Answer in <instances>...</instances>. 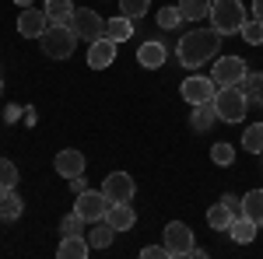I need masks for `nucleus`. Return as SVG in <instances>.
Instances as JSON below:
<instances>
[{
    "instance_id": "nucleus-1",
    "label": "nucleus",
    "mask_w": 263,
    "mask_h": 259,
    "mask_svg": "<svg viewBox=\"0 0 263 259\" xmlns=\"http://www.w3.org/2000/svg\"><path fill=\"white\" fill-rule=\"evenodd\" d=\"M221 49V32L214 28H197V32H186L176 46V56L182 67H203L211 56H218Z\"/></svg>"
},
{
    "instance_id": "nucleus-2",
    "label": "nucleus",
    "mask_w": 263,
    "mask_h": 259,
    "mask_svg": "<svg viewBox=\"0 0 263 259\" xmlns=\"http://www.w3.org/2000/svg\"><path fill=\"white\" fill-rule=\"evenodd\" d=\"M39 46L49 60H70L74 49H78V35H74L70 25H49L39 35Z\"/></svg>"
},
{
    "instance_id": "nucleus-3",
    "label": "nucleus",
    "mask_w": 263,
    "mask_h": 259,
    "mask_svg": "<svg viewBox=\"0 0 263 259\" xmlns=\"http://www.w3.org/2000/svg\"><path fill=\"white\" fill-rule=\"evenodd\" d=\"M211 28L214 32H221V35H232V32H239L246 21V7H242V0H214L211 4Z\"/></svg>"
},
{
    "instance_id": "nucleus-4",
    "label": "nucleus",
    "mask_w": 263,
    "mask_h": 259,
    "mask_svg": "<svg viewBox=\"0 0 263 259\" xmlns=\"http://www.w3.org/2000/svg\"><path fill=\"white\" fill-rule=\"evenodd\" d=\"M214 109H218V119L242 123L246 112H249V98H246V91L239 84H224V88H218V95H214Z\"/></svg>"
},
{
    "instance_id": "nucleus-5",
    "label": "nucleus",
    "mask_w": 263,
    "mask_h": 259,
    "mask_svg": "<svg viewBox=\"0 0 263 259\" xmlns=\"http://www.w3.org/2000/svg\"><path fill=\"white\" fill-rule=\"evenodd\" d=\"M109 207H112V200L105 196V193H95V189H84V193H78V200H74V210L84 217V224H95V221H105V214H109Z\"/></svg>"
},
{
    "instance_id": "nucleus-6",
    "label": "nucleus",
    "mask_w": 263,
    "mask_h": 259,
    "mask_svg": "<svg viewBox=\"0 0 263 259\" xmlns=\"http://www.w3.org/2000/svg\"><path fill=\"white\" fill-rule=\"evenodd\" d=\"M162 242H165V249H168V259H179V256H190L193 252V231L182 221H168L165 224Z\"/></svg>"
},
{
    "instance_id": "nucleus-7",
    "label": "nucleus",
    "mask_w": 263,
    "mask_h": 259,
    "mask_svg": "<svg viewBox=\"0 0 263 259\" xmlns=\"http://www.w3.org/2000/svg\"><path fill=\"white\" fill-rule=\"evenodd\" d=\"M70 28H74V35L84 39V42H95L99 35H105V21H102V14L91 11V7H74Z\"/></svg>"
},
{
    "instance_id": "nucleus-8",
    "label": "nucleus",
    "mask_w": 263,
    "mask_h": 259,
    "mask_svg": "<svg viewBox=\"0 0 263 259\" xmlns=\"http://www.w3.org/2000/svg\"><path fill=\"white\" fill-rule=\"evenodd\" d=\"M249 74L242 56H218V63L211 67V81L224 88V84H242V77Z\"/></svg>"
},
{
    "instance_id": "nucleus-9",
    "label": "nucleus",
    "mask_w": 263,
    "mask_h": 259,
    "mask_svg": "<svg viewBox=\"0 0 263 259\" xmlns=\"http://www.w3.org/2000/svg\"><path fill=\"white\" fill-rule=\"evenodd\" d=\"M179 95L190 105H200V102H214V95H218V84L211 77H200V74H190V77L182 81V88H179Z\"/></svg>"
},
{
    "instance_id": "nucleus-10",
    "label": "nucleus",
    "mask_w": 263,
    "mask_h": 259,
    "mask_svg": "<svg viewBox=\"0 0 263 259\" xmlns=\"http://www.w3.org/2000/svg\"><path fill=\"white\" fill-rule=\"evenodd\" d=\"M116 46H120V42L109 39V35H99L95 42H88V67H91V70L112 67V60H116Z\"/></svg>"
},
{
    "instance_id": "nucleus-11",
    "label": "nucleus",
    "mask_w": 263,
    "mask_h": 259,
    "mask_svg": "<svg viewBox=\"0 0 263 259\" xmlns=\"http://www.w3.org/2000/svg\"><path fill=\"white\" fill-rule=\"evenodd\" d=\"M102 193L112 200V203H130L134 193H137V186H134V179L126 172H112V175H105V182H102Z\"/></svg>"
},
{
    "instance_id": "nucleus-12",
    "label": "nucleus",
    "mask_w": 263,
    "mask_h": 259,
    "mask_svg": "<svg viewBox=\"0 0 263 259\" xmlns=\"http://www.w3.org/2000/svg\"><path fill=\"white\" fill-rule=\"evenodd\" d=\"M49 28V14H46V7H25L18 14V32L25 35V39H39L42 32Z\"/></svg>"
},
{
    "instance_id": "nucleus-13",
    "label": "nucleus",
    "mask_w": 263,
    "mask_h": 259,
    "mask_svg": "<svg viewBox=\"0 0 263 259\" xmlns=\"http://www.w3.org/2000/svg\"><path fill=\"white\" fill-rule=\"evenodd\" d=\"M53 168H57V175H63V179L84 175V154L74 151V147H67V151H60V154L53 158Z\"/></svg>"
},
{
    "instance_id": "nucleus-14",
    "label": "nucleus",
    "mask_w": 263,
    "mask_h": 259,
    "mask_svg": "<svg viewBox=\"0 0 263 259\" xmlns=\"http://www.w3.org/2000/svg\"><path fill=\"white\" fill-rule=\"evenodd\" d=\"M88 252H91V245H88L84 235H63L60 249H57L60 259H88Z\"/></svg>"
},
{
    "instance_id": "nucleus-15",
    "label": "nucleus",
    "mask_w": 263,
    "mask_h": 259,
    "mask_svg": "<svg viewBox=\"0 0 263 259\" xmlns=\"http://www.w3.org/2000/svg\"><path fill=\"white\" fill-rule=\"evenodd\" d=\"M165 56H168V49H165L162 42H144L141 49H137V63H141V67H147V70L165 67Z\"/></svg>"
},
{
    "instance_id": "nucleus-16",
    "label": "nucleus",
    "mask_w": 263,
    "mask_h": 259,
    "mask_svg": "<svg viewBox=\"0 0 263 259\" xmlns=\"http://www.w3.org/2000/svg\"><path fill=\"white\" fill-rule=\"evenodd\" d=\"M105 221H109L116 231H130V228H134V221H137V214H134V207H130V203H112V207H109V214H105Z\"/></svg>"
},
{
    "instance_id": "nucleus-17",
    "label": "nucleus",
    "mask_w": 263,
    "mask_h": 259,
    "mask_svg": "<svg viewBox=\"0 0 263 259\" xmlns=\"http://www.w3.org/2000/svg\"><path fill=\"white\" fill-rule=\"evenodd\" d=\"M256 228L260 224H253L246 214H239V217H232V224H228V235H232V242H239V245H249V242L256 238Z\"/></svg>"
},
{
    "instance_id": "nucleus-18",
    "label": "nucleus",
    "mask_w": 263,
    "mask_h": 259,
    "mask_svg": "<svg viewBox=\"0 0 263 259\" xmlns=\"http://www.w3.org/2000/svg\"><path fill=\"white\" fill-rule=\"evenodd\" d=\"M84 238H88L91 249H109L112 238H116V228H112L109 221H95V224H91V231H88Z\"/></svg>"
},
{
    "instance_id": "nucleus-19",
    "label": "nucleus",
    "mask_w": 263,
    "mask_h": 259,
    "mask_svg": "<svg viewBox=\"0 0 263 259\" xmlns=\"http://www.w3.org/2000/svg\"><path fill=\"white\" fill-rule=\"evenodd\" d=\"M42 7L49 14V25H70L74 18V0H46Z\"/></svg>"
},
{
    "instance_id": "nucleus-20",
    "label": "nucleus",
    "mask_w": 263,
    "mask_h": 259,
    "mask_svg": "<svg viewBox=\"0 0 263 259\" xmlns=\"http://www.w3.org/2000/svg\"><path fill=\"white\" fill-rule=\"evenodd\" d=\"M105 35L116 42H126L134 39V18H126V14H116V18L105 21Z\"/></svg>"
},
{
    "instance_id": "nucleus-21",
    "label": "nucleus",
    "mask_w": 263,
    "mask_h": 259,
    "mask_svg": "<svg viewBox=\"0 0 263 259\" xmlns=\"http://www.w3.org/2000/svg\"><path fill=\"white\" fill-rule=\"evenodd\" d=\"M214 119H218V109H214V102H200V105H193V130L197 133H203V130H211L214 126Z\"/></svg>"
},
{
    "instance_id": "nucleus-22",
    "label": "nucleus",
    "mask_w": 263,
    "mask_h": 259,
    "mask_svg": "<svg viewBox=\"0 0 263 259\" xmlns=\"http://www.w3.org/2000/svg\"><path fill=\"white\" fill-rule=\"evenodd\" d=\"M21 214H25L21 196H14V189H4L0 193V221H18Z\"/></svg>"
},
{
    "instance_id": "nucleus-23",
    "label": "nucleus",
    "mask_w": 263,
    "mask_h": 259,
    "mask_svg": "<svg viewBox=\"0 0 263 259\" xmlns=\"http://www.w3.org/2000/svg\"><path fill=\"white\" fill-rule=\"evenodd\" d=\"M242 214L253 224H263V189H249L242 196Z\"/></svg>"
},
{
    "instance_id": "nucleus-24",
    "label": "nucleus",
    "mask_w": 263,
    "mask_h": 259,
    "mask_svg": "<svg viewBox=\"0 0 263 259\" xmlns=\"http://www.w3.org/2000/svg\"><path fill=\"white\" fill-rule=\"evenodd\" d=\"M211 4H214V0H179L182 21H203L211 14Z\"/></svg>"
},
{
    "instance_id": "nucleus-25",
    "label": "nucleus",
    "mask_w": 263,
    "mask_h": 259,
    "mask_svg": "<svg viewBox=\"0 0 263 259\" xmlns=\"http://www.w3.org/2000/svg\"><path fill=\"white\" fill-rule=\"evenodd\" d=\"M242 151H249V154H263V123L246 126V133H242Z\"/></svg>"
},
{
    "instance_id": "nucleus-26",
    "label": "nucleus",
    "mask_w": 263,
    "mask_h": 259,
    "mask_svg": "<svg viewBox=\"0 0 263 259\" xmlns=\"http://www.w3.org/2000/svg\"><path fill=\"white\" fill-rule=\"evenodd\" d=\"M232 217H235V214H232V210H228L224 203H214V207L207 210V224H211L214 231H228V224H232Z\"/></svg>"
},
{
    "instance_id": "nucleus-27",
    "label": "nucleus",
    "mask_w": 263,
    "mask_h": 259,
    "mask_svg": "<svg viewBox=\"0 0 263 259\" xmlns=\"http://www.w3.org/2000/svg\"><path fill=\"white\" fill-rule=\"evenodd\" d=\"M239 88L246 91V98H249V102H256V105H263V74H246Z\"/></svg>"
},
{
    "instance_id": "nucleus-28",
    "label": "nucleus",
    "mask_w": 263,
    "mask_h": 259,
    "mask_svg": "<svg viewBox=\"0 0 263 259\" xmlns=\"http://www.w3.org/2000/svg\"><path fill=\"white\" fill-rule=\"evenodd\" d=\"M239 35H242V42H249V46H260V42H263V21L260 18H249L242 28H239Z\"/></svg>"
},
{
    "instance_id": "nucleus-29",
    "label": "nucleus",
    "mask_w": 263,
    "mask_h": 259,
    "mask_svg": "<svg viewBox=\"0 0 263 259\" xmlns=\"http://www.w3.org/2000/svg\"><path fill=\"white\" fill-rule=\"evenodd\" d=\"M18 186V165L0 158V189H14Z\"/></svg>"
},
{
    "instance_id": "nucleus-30",
    "label": "nucleus",
    "mask_w": 263,
    "mask_h": 259,
    "mask_svg": "<svg viewBox=\"0 0 263 259\" xmlns=\"http://www.w3.org/2000/svg\"><path fill=\"white\" fill-rule=\"evenodd\" d=\"M147 7H151V0H120V14H126V18H144L147 14Z\"/></svg>"
},
{
    "instance_id": "nucleus-31",
    "label": "nucleus",
    "mask_w": 263,
    "mask_h": 259,
    "mask_svg": "<svg viewBox=\"0 0 263 259\" xmlns=\"http://www.w3.org/2000/svg\"><path fill=\"white\" fill-rule=\"evenodd\" d=\"M211 161H214V165H232V161H235V147H232V144H214V147H211Z\"/></svg>"
},
{
    "instance_id": "nucleus-32",
    "label": "nucleus",
    "mask_w": 263,
    "mask_h": 259,
    "mask_svg": "<svg viewBox=\"0 0 263 259\" xmlns=\"http://www.w3.org/2000/svg\"><path fill=\"white\" fill-rule=\"evenodd\" d=\"M60 231H63V235H81V231H84V217L78 214V210H70V214L60 221Z\"/></svg>"
},
{
    "instance_id": "nucleus-33",
    "label": "nucleus",
    "mask_w": 263,
    "mask_h": 259,
    "mask_svg": "<svg viewBox=\"0 0 263 259\" xmlns=\"http://www.w3.org/2000/svg\"><path fill=\"white\" fill-rule=\"evenodd\" d=\"M179 21H182L179 7H162V11H158V28H165V32H168V28H176Z\"/></svg>"
},
{
    "instance_id": "nucleus-34",
    "label": "nucleus",
    "mask_w": 263,
    "mask_h": 259,
    "mask_svg": "<svg viewBox=\"0 0 263 259\" xmlns=\"http://www.w3.org/2000/svg\"><path fill=\"white\" fill-rule=\"evenodd\" d=\"M141 256L144 259H168V249H165V242H162V245H144Z\"/></svg>"
},
{
    "instance_id": "nucleus-35",
    "label": "nucleus",
    "mask_w": 263,
    "mask_h": 259,
    "mask_svg": "<svg viewBox=\"0 0 263 259\" xmlns=\"http://www.w3.org/2000/svg\"><path fill=\"white\" fill-rule=\"evenodd\" d=\"M221 203H224V207H228V210H232V214H235V217L242 214V200H235V196H232V193H224V196H221Z\"/></svg>"
},
{
    "instance_id": "nucleus-36",
    "label": "nucleus",
    "mask_w": 263,
    "mask_h": 259,
    "mask_svg": "<svg viewBox=\"0 0 263 259\" xmlns=\"http://www.w3.org/2000/svg\"><path fill=\"white\" fill-rule=\"evenodd\" d=\"M70 189H74V193H84L88 186H84V179H81V175H74V179H70Z\"/></svg>"
},
{
    "instance_id": "nucleus-37",
    "label": "nucleus",
    "mask_w": 263,
    "mask_h": 259,
    "mask_svg": "<svg viewBox=\"0 0 263 259\" xmlns=\"http://www.w3.org/2000/svg\"><path fill=\"white\" fill-rule=\"evenodd\" d=\"M253 18L263 21V0H253Z\"/></svg>"
},
{
    "instance_id": "nucleus-38",
    "label": "nucleus",
    "mask_w": 263,
    "mask_h": 259,
    "mask_svg": "<svg viewBox=\"0 0 263 259\" xmlns=\"http://www.w3.org/2000/svg\"><path fill=\"white\" fill-rule=\"evenodd\" d=\"M14 4H18V7H32L35 0H14Z\"/></svg>"
},
{
    "instance_id": "nucleus-39",
    "label": "nucleus",
    "mask_w": 263,
    "mask_h": 259,
    "mask_svg": "<svg viewBox=\"0 0 263 259\" xmlns=\"http://www.w3.org/2000/svg\"><path fill=\"white\" fill-rule=\"evenodd\" d=\"M0 95H4V77H0Z\"/></svg>"
}]
</instances>
